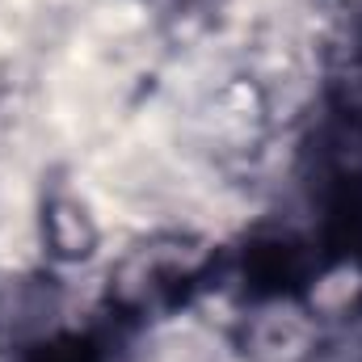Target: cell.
I'll use <instances>...</instances> for the list:
<instances>
[{"label":"cell","instance_id":"cell-1","mask_svg":"<svg viewBox=\"0 0 362 362\" xmlns=\"http://www.w3.org/2000/svg\"><path fill=\"white\" fill-rule=\"evenodd\" d=\"M245 346L249 362H308L316 350V325L295 303H266L262 312H253Z\"/></svg>","mask_w":362,"mask_h":362},{"label":"cell","instance_id":"cell-2","mask_svg":"<svg viewBox=\"0 0 362 362\" xmlns=\"http://www.w3.org/2000/svg\"><path fill=\"white\" fill-rule=\"evenodd\" d=\"M101 228L93 219V211L81 202V198H59L51 202L47 211V240L64 253V257H85L93 245H97Z\"/></svg>","mask_w":362,"mask_h":362},{"label":"cell","instance_id":"cell-3","mask_svg":"<svg viewBox=\"0 0 362 362\" xmlns=\"http://www.w3.org/2000/svg\"><path fill=\"white\" fill-rule=\"evenodd\" d=\"M358 291H362V274L350 270V266H337V270H329L320 282H316V291H312V308L325 312V316H341V312L354 303Z\"/></svg>","mask_w":362,"mask_h":362}]
</instances>
